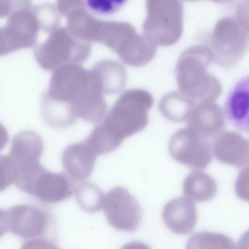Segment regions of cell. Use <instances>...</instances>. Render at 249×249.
I'll return each mask as SVG.
<instances>
[{"label":"cell","instance_id":"obj_1","mask_svg":"<svg viewBox=\"0 0 249 249\" xmlns=\"http://www.w3.org/2000/svg\"><path fill=\"white\" fill-rule=\"evenodd\" d=\"M213 61L210 49L204 45L191 46L180 54L176 67L179 91L196 101H213L221 92L218 79L208 71Z\"/></svg>","mask_w":249,"mask_h":249},{"label":"cell","instance_id":"obj_2","mask_svg":"<svg viewBox=\"0 0 249 249\" xmlns=\"http://www.w3.org/2000/svg\"><path fill=\"white\" fill-rule=\"evenodd\" d=\"M153 104V96L148 91L142 89L127 90L118 98L101 123L122 142L146 126L148 111Z\"/></svg>","mask_w":249,"mask_h":249},{"label":"cell","instance_id":"obj_3","mask_svg":"<svg viewBox=\"0 0 249 249\" xmlns=\"http://www.w3.org/2000/svg\"><path fill=\"white\" fill-rule=\"evenodd\" d=\"M90 52L89 41L75 37L67 28L57 27L49 32L44 42L35 47L34 53L42 69L52 71L66 64L82 63Z\"/></svg>","mask_w":249,"mask_h":249},{"label":"cell","instance_id":"obj_4","mask_svg":"<svg viewBox=\"0 0 249 249\" xmlns=\"http://www.w3.org/2000/svg\"><path fill=\"white\" fill-rule=\"evenodd\" d=\"M146 17L142 34L156 46L176 43L183 31V6L180 0H146Z\"/></svg>","mask_w":249,"mask_h":249},{"label":"cell","instance_id":"obj_5","mask_svg":"<svg viewBox=\"0 0 249 249\" xmlns=\"http://www.w3.org/2000/svg\"><path fill=\"white\" fill-rule=\"evenodd\" d=\"M248 29L235 19L225 17L215 25L210 45L213 61L229 68L235 65L244 55L248 46Z\"/></svg>","mask_w":249,"mask_h":249},{"label":"cell","instance_id":"obj_6","mask_svg":"<svg viewBox=\"0 0 249 249\" xmlns=\"http://www.w3.org/2000/svg\"><path fill=\"white\" fill-rule=\"evenodd\" d=\"M9 231L25 240L24 248H53V241L45 237L51 219L43 208L30 204H20L7 211Z\"/></svg>","mask_w":249,"mask_h":249},{"label":"cell","instance_id":"obj_7","mask_svg":"<svg viewBox=\"0 0 249 249\" xmlns=\"http://www.w3.org/2000/svg\"><path fill=\"white\" fill-rule=\"evenodd\" d=\"M43 150L42 139L35 131H21L13 138L8 156L15 170L14 183L21 191L29 186L43 167L39 163Z\"/></svg>","mask_w":249,"mask_h":249},{"label":"cell","instance_id":"obj_8","mask_svg":"<svg viewBox=\"0 0 249 249\" xmlns=\"http://www.w3.org/2000/svg\"><path fill=\"white\" fill-rule=\"evenodd\" d=\"M90 80V70L78 63L61 65L53 70L48 90L42 98L67 105L70 108L71 104L88 87Z\"/></svg>","mask_w":249,"mask_h":249},{"label":"cell","instance_id":"obj_9","mask_svg":"<svg viewBox=\"0 0 249 249\" xmlns=\"http://www.w3.org/2000/svg\"><path fill=\"white\" fill-rule=\"evenodd\" d=\"M168 150L175 160L196 170L205 168L213 158L209 140L188 127L180 129L173 134L169 142Z\"/></svg>","mask_w":249,"mask_h":249},{"label":"cell","instance_id":"obj_10","mask_svg":"<svg viewBox=\"0 0 249 249\" xmlns=\"http://www.w3.org/2000/svg\"><path fill=\"white\" fill-rule=\"evenodd\" d=\"M103 208L108 223L124 231H136L141 221L142 212L137 200L122 187L112 188L105 196Z\"/></svg>","mask_w":249,"mask_h":249},{"label":"cell","instance_id":"obj_11","mask_svg":"<svg viewBox=\"0 0 249 249\" xmlns=\"http://www.w3.org/2000/svg\"><path fill=\"white\" fill-rule=\"evenodd\" d=\"M73 180L64 174L49 171L43 167L33 179L27 194L45 203L58 202L74 191Z\"/></svg>","mask_w":249,"mask_h":249},{"label":"cell","instance_id":"obj_12","mask_svg":"<svg viewBox=\"0 0 249 249\" xmlns=\"http://www.w3.org/2000/svg\"><path fill=\"white\" fill-rule=\"evenodd\" d=\"M187 127L209 140L221 133L225 117L221 108L213 101L196 103L186 121Z\"/></svg>","mask_w":249,"mask_h":249},{"label":"cell","instance_id":"obj_13","mask_svg":"<svg viewBox=\"0 0 249 249\" xmlns=\"http://www.w3.org/2000/svg\"><path fill=\"white\" fill-rule=\"evenodd\" d=\"M213 154L220 162L240 168L249 163L248 141L233 131L220 133L212 143Z\"/></svg>","mask_w":249,"mask_h":249},{"label":"cell","instance_id":"obj_14","mask_svg":"<svg viewBox=\"0 0 249 249\" xmlns=\"http://www.w3.org/2000/svg\"><path fill=\"white\" fill-rule=\"evenodd\" d=\"M162 218L170 230L185 235L193 231L197 219V211L192 200L186 196L178 197L165 205Z\"/></svg>","mask_w":249,"mask_h":249},{"label":"cell","instance_id":"obj_15","mask_svg":"<svg viewBox=\"0 0 249 249\" xmlns=\"http://www.w3.org/2000/svg\"><path fill=\"white\" fill-rule=\"evenodd\" d=\"M249 79L248 75L239 79L229 92L225 103V114L238 130H249Z\"/></svg>","mask_w":249,"mask_h":249},{"label":"cell","instance_id":"obj_16","mask_svg":"<svg viewBox=\"0 0 249 249\" xmlns=\"http://www.w3.org/2000/svg\"><path fill=\"white\" fill-rule=\"evenodd\" d=\"M97 157L84 140L67 146L62 153V162L71 178L82 180L91 175Z\"/></svg>","mask_w":249,"mask_h":249},{"label":"cell","instance_id":"obj_17","mask_svg":"<svg viewBox=\"0 0 249 249\" xmlns=\"http://www.w3.org/2000/svg\"><path fill=\"white\" fill-rule=\"evenodd\" d=\"M137 33L128 22L99 20L94 42L103 44L116 53Z\"/></svg>","mask_w":249,"mask_h":249},{"label":"cell","instance_id":"obj_18","mask_svg":"<svg viewBox=\"0 0 249 249\" xmlns=\"http://www.w3.org/2000/svg\"><path fill=\"white\" fill-rule=\"evenodd\" d=\"M91 70L97 78L104 94H116L124 89L126 72L119 62L109 59L100 60Z\"/></svg>","mask_w":249,"mask_h":249},{"label":"cell","instance_id":"obj_19","mask_svg":"<svg viewBox=\"0 0 249 249\" xmlns=\"http://www.w3.org/2000/svg\"><path fill=\"white\" fill-rule=\"evenodd\" d=\"M183 191L185 196L192 201H208L215 196L217 184L211 176L196 170L189 173L184 179Z\"/></svg>","mask_w":249,"mask_h":249},{"label":"cell","instance_id":"obj_20","mask_svg":"<svg viewBox=\"0 0 249 249\" xmlns=\"http://www.w3.org/2000/svg\"><path fill=\"white\" fill-rule=\"evenodd\" d=\"M196 102L180 91L170 92L160 100L159 109L163 116L173 122L186 121Z\"/></svg>","mask_w":249,"mask_h":249},{"label":"cell","instance_id":"obj_21","mask_svg":"<svg viewBox=\"0 0 249 249\" xmlns=\"http://www.w3.org/2000/svg\"><path fill=\"white\" fill-rule=\"evenodd\" d=\"M76 201L84 211L94 213L103 208L105 195L95 184L90 182H81L74 189Z\"/></svg>","mask_w":249,"mask_h":249},{"label":"cell","instance_id":"obj_22","mask_svg":"<svg viewBox=\"0 0 249 249\" xmlns=\"http://www.w3.org/2000/svg\"><path fill=\"white\" fill-rule=\"evenodd\" d=\"M85 141L97 156L113 151L122 142L112 135L101 123L92 129Z\"/></svg>","mask_w":249,"mask_h":249},{"label":"cell","instance_id":"obj_23","mask_svg":"<svg viewBox=\"0 0 249 249\" xmlns=\"http://www.w3.org/2000/svg\"><path fill=\"white\" fill-rule=\"evenodd\" d=\"M234 244L227 236L220 233L201 231L193 234L188 240L187 249H233Z\"/></svg>","mask_w":249,"mask_h":249},{"label":"cell","instance_id":"obj_24","mask_svg":"<svg viewBox=\"0 0 249 249\" xmlns=\"http://www.w3.org/2000/svg\"><path fill=\"white\" fill-rule=\"evenodd\" d=\"M127 0H84L85 3L93 13L100 15H109L117 12Z\"/></svg>","mask_w":249,"mask_h":249},{"label":"cell","instance_id":"obj_25","mask_svg":"<svg viewBox=\"0 0 249 249\" xmlns=\"http://www.w3.org/2000/svg\"><path fill=\"white\" fill-rule=\"evenodd\" d=\"M15 177L14 168L8 155H0V191L14 183Z\"/></svg>","mask_w":249,"mask_h":249},{"label":"cell","instance_id":"obj_26","mask_svg":"<svg viewBox=\"0 0 249 249\" xmlns=\"http://www.w3.org/2000/svg\"><path fill=\"white\" fill-rule=\"evenodd\" d=\"M31 7V0H0V18H8L16 12Z\"/></svg>","mask_w":249,"mask_h":249},{"label":"cell","instance_id":"obj_27","mask_svg":"<svg viewBox=\"0 0 249 249\" xmlns=\"http://www.w3.org/2000/svg\"><path fill=\"white\" fill-rule=\"evenodd\" d=\"M248 168L244 169L239 175L235 183V192L242 199L248 200Z\"/></svg>","mask_w":249,"mask_h":249},{"label":"cell","instance_id":"obj_28","mask_svg":"<svg viewBox=\"0 0 249 249\" xmlns=\"http://www.w3.org/2000/svg\"><path fill=\"white\" fill-rule=\"evenodd\" d=\"M84 0H57L56 8L60 14L66 17L71 11L84 7Z\"/></svg>","mask_w":249,"mask_h":249},{"label":"cell","instance_id":"obj_29","mask_svg":"<svg viewBox=\"0 0 249 249\" xmlns=\"http://www.w3.org/2000/svg\"><path fill=\"white\" fill-rule=\"evenodd\" d=\"M12 53L7 40L4 24L0 26V56L6 55Z\"/></svg>","mask_w":249,"mask_h":249},{"label":"cell","instance_id":"obj_30","mask_svg":"<svg viewBox=\"0 0 249 249\" xmlns=\"http://www.w3.org/2000/svg\"><path fill=\"white\" fill-rule=\"evenodd\" d=\"M236 19L238 22L248 29V3H242L238 8Z\"/></svg>","mask_w":249,"mask_h":249},{"label":"cell","instance_id":"obj_31","mask_svg":"<svg viewBox=\"0 0 249 249\" xmlns=\"http://www.w3.org/2000/svg\"><path fill=\"white\" fill-rule=\"evenodd\" d=\"M9 231V223L7 211L0 209V238Z\"/></svg>","mask_w":249,"mask_h":249},{"label":"cell","instance_id":"obj_32","mask_svg":"<svg viewBox=\"0 0 249 249\" xmlns=\"http://www.w3.org/2000/svg\"><path fill=\"white\" fill-rule=\"evenodd\" d=\"M8 140V134L5 127L0 123V151L6 145Z\"/></svg>","mask_w":249,"mask_h":249},{"label":"cell","instance_id":"obj_33","mask_svg":"<svg viewBox=\"0 0 249 249\" xmlns=\"http://www.w3.org/2000/svg\"><path fill=\"white\" fill-rule=\"evenodd\" d=\"M188 1H196L198 0H186ZM213 1L221 4H227L232 2L234 0H211Z\"/></svg>","mask_w":249,"mask_h":249}]
</instances>
